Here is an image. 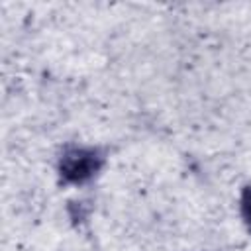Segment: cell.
Wrapping results in <instances>:
<instances>
[{
  "label": "cell",
  "mask_w": 251,
  "mask_h": 251,
  "mask_svg": "<svg viewBox=\"0 0 251 251\" xmlns=\"http://www.w3.org/2000/svg\"><path fill=\"white\" fill-rule=\"evenodd\" d=\"M239 216H241V222H243L247 233L251 235V184H245L241 188V194H239Z\"/></svg>",
  "instance_id": "7a4b0ae2"
},
{
  "label": "cell",
  "mask_w": 251,
  "mask_h": 251,
  "mask_svg": "<svg viewBox=\"0 0 251 251\" xmlns=\"http://www.w3.org/2000/svg\"><path fill=\"white\" fill-rule=\"evenodd\" d=\"M108 163V155L98 145H69L57 161V175L63 184H88Z\"/></svg>",
  "instance_id": "6da1fadb"
},
{
  "label": "cell",
  "mask_w": 251,
  "mask_h": 251,
  "mask_svg": "<svg viewBox=\"0 0 251 251\" xmlns=\"http://www.w3.org/2000/svg\"><path fill=\"white\" fill-rule=\"evenodd\" d=\"M67 210H69V216H71L73 224L86 222L88 216H90V212H92V208H90L88 202H84V200H71Z\"/></svg>",
  "instance_id": "3957f363"
}]
</instances>
